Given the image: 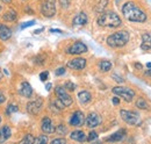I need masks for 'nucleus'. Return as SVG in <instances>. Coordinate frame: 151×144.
Instances as JSON below:
<instances>
[{
	"label": "nucleus",
	"mask_w": 151,
	"mask_h": 144,
	"mask_svg": "<svg viewBox=\"0 0 151 144\" xmlns=\"http://www.w3.org/2000/svg\"><path fill=\"white\" fill-rule=\"evenodd\" d=\"M43 29H44V28H40V29H36V30L34 32V34H35V35H37V34H40L41 32H43Z\"/></svg>",
	"instance_id": "43"
},
{
	"label": "nucleus",
	"mask_w": 151,
	"mask_h": 144,
	"mask_svg": "<svg viewBox=\"0 0 151 144\" xmlns=\"http://www.w3.org/2000/svg\"><path fill=\"white\" fill-rule=\"evenodd\" d=\"M136 107H138L139 109H148V108H149V104H148L143 98H139V99L136 101Z\"/></svg>",
	"instance_id": "24"
},
{
	"label": "nucleus",
	"mask_w": 151,
	"mask_h": 144,
	"mask_svg": "<svg viewBox=\"0 0 151 144\" xmlns=\"http://www.w3.org/2000/svg\"><path fill=\"white\" fill-rule=\"evenodd\" d=\"M70 138L77 141V142H85L86 141V135L83 130H75L70 134Z\"/></svg>",
	"instance_id": "20"
},
{
	"label": "nucleus",
	"mask_w": 151,
	"mask_h": 144,
	"mask_svg": "<svg viewBox=\"0 0 151 144\" xmlns=\"http://www.w3.org/2000/svg\"><path fill=\"white\" fill-rule=\"evenodd\" d=\"M2 78H4V76H2V73H1V71H0V81L2 80Z\"/></svg>",
	"instance_id": "46"
},
{
	"label": "nucleus",
	"mask_w": 151,
	"mask_h": 144,
	"mask_svg": "<svg viewBox=\"0 0 151 144\" xmlns=\"http://www.w3.org/2000/svg\"><path fill=\"white\" fill-rule=\"evenodd\" d=\"M5 101H6V95H5L2 92H0V105L4 104Z\"/></svg>",
	"instance_id": "37"
},
{
	"label": "nucleus",
	"mask_w": 151,
	"mask_h": 144,
	"mask_svg": "<svg viewBox=\"0 0 151 144\" xmlns=\"http://www.w3.org/2000/svg\"><path fill=\"white\" fill-rule=\"evenodd\" d=\"M84 123L86 125V127L93 129V128H96L98 126H100V123H101V117H100V115H99L98 113H90V114L86 116Z\"/></svg>",
	"instance_id": "9"
},
{
	"label": "nucleus",
	"mask_w": 151,
	"mask_h": 144,
	"mask_svg": "<svg viewBox=\"0 0 151 144\" xmlns=\"http://www.w3.org/2000/svg\"><path fill=\"white\" fill-rule=\"evenodd\" d=\"M12 29L8 27V26H6V24H4V23H0V40L1 41H7V40H9L11 37H12Z\"/></svg>",
	"instance_id": "18"
},
{
	"label": "nucleus",
	"mask_w": 151,
	"mask_h": 144,
	"mask_svg": "<svg viewBox=\"0 0 151 144\" xmlns=\"http://www.w3.org/2000/svg\"><path fill=\"white\" fill-rule=\"evenodd\" d=\"M85 122V115L80 110H76L75 113L71 115V119L69 121L70 126L72 127H81Z\"/></svg>",
	"instance_id": "11"
},
{
	"label": "nucleus",
	"mask_w": 151,
	"mask_h": 144,
	"mask_svg": "<svg viewBox=\"0 0 151 144\" xmlns=\"http://www.w3.org/2000/svg\"><path fill=\"white\" fill-rule=\"evenodd\" d=\"M112 66H113V64H112V62H109V60H101L100 63H99V69H100V71L102 72H108L112 70Z\"/></svg>",
	"instance_id": "23"
},
{
	"label": "nucleus",
	"mask_w": 151,
	"mask_h": 144,
	"mask_svg": "<svg viewBox=\"0 0 151 144\" xmlns=\"http://www.w3.org/2000/svg\"><path fill=\"white\" fill-rule=\"evenodd\" d=\"M35 24V20H32V21H27V22H24V23H22L21 24V29H26V28H28V27H32V26H34Z\"/></svg>",
	"instance_id": "31"
},
{
	"label": "nucleus",
	"mask_w": 151,
	"mask_h": 144,
	"mask_svg": "<svg viewBox=\"0 0 151 144\" xmlns=\"http://www.w3.org/2000/svg\"><path fill=\"white\" fill-rule=\"evenodd\" d=\"M113 104L114 105H119V104H120V99H119V98H116V96L113 98Z\"/></svg>",
	"instance_id": "39"
},
{
	"label": "nucleus",
	"mask_w": 151,
	"mask_h": 144,
	"mask_svg": "<svg viewBox=\"0 0 151 144\" xmlns=\"http://www.w3.org/2000/svg\"><path fill=\"white\" fill-rule=\"evenodd\" d=\"M96 23L99 26H101V27L119 28L122 24V20L115 12H105V13H101L98 17Z\"/></svg>",
	"instance_id": "2"
},
{
	"label": "nucleus",
	"mask_w": 151,
	"mask_h": 144,
	"mask_svg": "<svg viewBox=\"0 0 151 144\" xmlns=\"http://www.w3.org/2000/svg\"><path fill=\"white\" fill-rule=\"evenodd\" d=\"M48 77H49V72H48V71L42 72V73L40 74V79H41L42 81H45V80L48 79Z\"/></svg>",
	"instance_id": "33"
},
{
	"label": "nucleus",
	"mask_w": 151,
	"mask_h": 144,
	"mask_svg": "<svg viewBox=\"0 0 151 144\" xmlns=\"http://www.w3.org/2000/svg\"><path fill=\"white\" fill-rule=\"evenodd\" d=\"M85 66H86V59L83 57H77V58H73L68 62V68H70L72 70L79 71V70L85 69Z\"/></svg>",
	"instance_id": "12"
},
{
	"label": "nucleus",
	"mask_w": 151,
	"mask_h": 144,
	"mask_svg": "<svg viewBox=\"0 0 151 144\" xmlns=\"http://www.w3.org/2000/svg\"><path fill=\"white\" fill-rule=\"evenodd\" d=\"M34 136L32 135V134H27L21 141H20V143H22V144H32V143H34Z\"/></svg>",
	"instance_id": "25"
},
{
	"label": "nucleus",
	"mask_w": 151,
	"mask_h": 144,
	"mask_svg": "<svg viewBox=\"0 0 151 144\" xmlns=\"http://www.w3.org/2000/svg\"><path fill=\"white\" fill-rule=\"evenodd\" d=\"M122 14L128 21L132 22H145L147 14L132 1H128L122 6Z\"/></svg>",
	"instance_id": "1"
},
{
	"label": "nucleus",
	"mask_w": 151,
	"mask_h": 144,
	"mask_svg": "<svg viewBox=\"0 0 151 144\" xmlns=\"http://www.w3.org/2000/svg\"><path fill=\"white\" fill-rule=\"evenodd\" d=\"M60 4H62L63 7H68V5H69V0H60Z\"/></svg>",
	"instance_id": "38"
},
{
	"label": "nucleus",
	"mask_w": 151,
	"mask_h": 144,
	"mask_svg": "<svg viewBox=\"0 0 151 144\" xmlns=\"http://www.w3.org/2000/svg\"><path fill=\"white\" fill-rule=\"evenodd\" d=\"M147 66H148V68H151V63H148V64H147Z\"/></svg>",
	"instance_id": "47"
},
{
	"label": "nucleus",
	"mask_w": 151,
	"mask_h": 144,
	"mask_svg": "<svg viewBox=\"0 0 151 144\" xmlns=\"http://www.w3.org/2000/svg\"><path fill=\"white\" fill-rule=\"evenodd\" d=\"M55 131L58 135H66L68 134V128L64 125H58L57 128H55Z\"/></svg>",
	"instance_id": "27"
},
{
	"label": "nucleus",
	"mask_w": 151,
	"mask_h": 144,
	"mask_svg": "<svg viewBox=\"0 0 151 144\" xmlns=\"http://www.w3.org/2000/svg\"><path fill=\"white\" fill-rule=\"evenodd\" d=\"M129 38H130V35L128 32L120 30L108 36L106 42L111 48H122L129 42Z\"/></svg>",
	"instance_id": "3"
},
{
	"label": "nucleus",
	"mask_w": 151,
	"mask_h": 144,
	"mask_svg": "<svg viewBox=\"0 0 151 144\" xmlns=\"http://www.w3.org/2000/svg\"><path fill=\"white\" fill-rule=\"evenodd\" d=\"M115 95L122 98L124 101L127 102H132V99L135 98V91H132L129 87H124V86H116L112 90Z\"/></svg>",
	"instance_id": "5"
},
{
	"label": "nucleus",
	"mask_w": 151,
	"mask_h": 144,
	"mask_svg": "<svg viewBox=\"0 0 151 144\" xmlns=\"http://www.w3.org/2000/svg\"><path fill=\"white\" fill-rule=\"evenodd\" d=\"M55 93H56L57 98L64 104L65 107H69V106L72 105V102H73L72 96L66 92V90H65L64 87H62V86H57L56 89H55Z\"/></svg>",
	"instance_id": "7"
},
{
	"label": "nucleus",
	"mask_w": 151,
	"mask_h": 144,
	"mask_svg": "<svg viewBox=\"0 0 151 144\" xmlns=\"http://www.w3.org/2000/svg\"><path fill=\"white\" fill-rule=\"evenodd\" d=\"M50 33H59V34H62L63 32L59 30V29H50Z\"/></svg>",
	"instance_id": "42"
},
{
	"label": "nucleus",
	"mask_w": 151,
	"mask_h": 144,
	"mask_svg": "<svg viewBox=\"0 0 151 144\" xmlns=\"http://www.w3.org/2000/svg\"><path fill=\"white\" fill-rule=\"evenodd\" d=\"M12 136V129L11 127L5 125L0 128V143H5L6 141H8Z\"/></svg>",
	"instance_id": "17"
},
{
	"label": "nucleus",
	"mask_w": 151,
	"mask_h": 144,
	"mask_svg": "<svg viewBox=\"0 0 151 144\" xmlns=\"http://www.w3.org/2000/svg\"><path fill=\"white\" fill-rule=\"evenodd\" d=\"M126 135H127V130L126 129H120L116 132H114L113 135H111L109 137L105 138V141L106 142H120L126 137Z\"/></svg>",
	"instance_id": "14"
},
{
	"label": "nucleus",
	"mask_w": 151,
	"mask_h": 144,
	"mask_svg": "<svg viewBox=\"0 0 151 144\" xmlns=\"http://www.w3.org/2000/svg\"><path fill=\"white\" fill-rule=\"evenodd\" d=\"M134 65H135V68H136V69H138V70H142V64H139V63H135Z\"/></svg>",
	"instance_id": "41"
},
{
	"label": "nucleus",
	"mask_w": 151,
	"mask_h": 144,
	"mask_svg": "<svg viewBox=\"0 0 151 144\" xmlns=\"http://www.w3.org/2000/svg\"><path fill=\"white\" fill-rule=\"evenodd\" d=\"M98 138V134L95 132V131H91L90 134H88V136L86 137V141L87 142H92V141H95Z\"/></svg>",
	"instance_id": "29"
},
{
	"label": "nucleus",
	"mask_w": 151,
	"mask_h": 144,
	"mask_svg": "<svg viewBox=\"0 0 151 144\" xmlns=\"http://www.w3.org/2000/svg\"><path fill=\"white\" fill-rule=\"evenodd\" d=\"M1 9H2V8H1V6H0V12H1Z\"/></svg>",
	"instance_id": "49"
},
{
	"label": "nucleus",
	"mask_w": 151,
	"mask_h": 144,
	"mask_svg": "<svg viewBox=\"0 0 151 144\" xmlns=\"http://www.w3.org/2000/svg\"><path fill=\"white\" fill-rule=\"evenodd\" d=\"M87 22H88V18H87V15H86L84 12L78 13L75 18H73V20H72V24H73L75 27H81V26H85Z\"/></svg>",
	"instance_id": "15"
},
{
	"label": "nucleus",
	"mask_w": 151,
	"mask_h": 144,
	"mask_svg": "<svg viewBox=\"0 0 151 144\" xmlns=\"http://www.w3.org/2000/svg\"><path fill=\"white\" fill-rule=\"evenodd\" d=\"M51 143L52 144H65L66 143V140L65 138H55V140H52L51 141Z\"/></svg>",
	"instance_id": "32"
},
{
	"label": "nucleus",
	"mask_w": 151,
	"mask_h": 144,
	"mask_svg": "<svg viewBox=\"0 0 151 144\" xmlns=\"http://www.w3.org/2000/svg\"><path fill=\"white\" fill-rule=\"evenodd\" d=\"M55 106H56V107L58 108V109H64V108H65L64 104H63V102H62V101H60L59 99H57L56 101H55Z\"/></svg>",
	"instance_id": "34"
},
{
	"label": "nucleus",
	"mask_w": 151,
	"mask_h": 144,
	"mask_svg": "<svg viewBox=\"0 0 151 144\" xmlns=\"http://www.w3.org/2000/svg\"><path fill=\"white\" fill-rule=\"evenodd\" d=\"M65 73V68H58L56 70V76H62Z\"/></svg>",
	"instance_id": "36"
},
{
	"label": "nucleus",
	"mask_w": 151,
	"mask_h": 144,
	"mask_svg": "<svg viewBox=\"0 0 151 144\" xmlns=\"http://www.w3.org/2000/svg\"><path fill=\"white\" fill-rule=\"evenodd\" d=\"M120 116L121 119L130 125V126H139L141 125V116L135 110H126V109H121L120 110Z\"/></svg>",
	"instance_id": "4"
},
{
	"label": "nucleus",
	"mask_w": 151,
	"mask_h": 144,
	"mask_svg": "<svg viewBox=\"0 0 151 144\" xmlns=\"http://www.w3.org/2000/svg\"><path fill=\"white\" fill-rule=\"evenodd\" d=\"M142 50H150L151 49V34L145 33L142 35V44H141Z\"/></svg>",
	"instance_id": "21"
},
{
	"label": "nucleus",
	"mask_w": 151,
	"mask_h": 144,
	"mask_svg": "<svg viewBox=\"0 0 151 144\" xmlns=\"http://www.w3.org/2000/svg\"><path fill=\"white\" fill-rule=\"evenodd\" d=\"M145 74H147V76H150V77H151V68H150V70L145 71Z\"/></svg>",
	"instance_id": "44"
},
{
	"label": "nucleus",
	"mask_w": 151,
	"mask_h": 144,
	"mask_svg": "<svg viewBox=\"0 0 151 144\" xmlns=\"http://www.w3.org/2000/svg\"><path fill=\"white\" fill-rule=\"evenodd\" d=\"M27 112L30 115H37L43 108V100L42 99H36L33 101H29L27 104Z\"/></svg>",
	"instance_id": "8"
},
{
	"label": "nucleus",
	"mask_w": 151,
	"mask_h": 144,
	"mask_svg": "<svg viewBox=\"0 0 151 144\" xmlns=\"http://www.w3.org/2000/svg\"><path fill=\"white\" fill-rule=\"evenodd\" d=\"M20 94L27 99H30L33 95V87L30 86V84L28 81H23L20 86Z\"/></svg>",
	"instance_id": "16"
},
{
	"label": "nucleus",
	"mask_w": 151,
	"mask_h": 144,
	"mask_svg": "<svg viewBox=\"0 0 151 144\" xmlns=\"http://www.w3.org/2000/svg\"><path fill=\"white\" fill-rule=\"evenodd\" d=\"M18 18V13H17V11H14V9H9L7 13H5L4 15H2V19L5 20V21H15Z\"/></svg>",
	"instance_id": "22"
},
{
	"label": "nucleus",
	"mask_w": 151,
	"mask_h": 144,
	"mask_svg": "<svg viewBox=\"0 0 151 144\" xmlns=\"http://www.w3.org/2000/svg\"><path fill=\"white\" fill-rule=\"evenodd\" d=\"M41 13L45 18H52L56 14V0H45L41 6Z\"/></svg>",
	"instance_id": "6"
},
{
	"label": "nucleus",
	"mask_w": 151,
	"mask_h": 144,
	"mask_svg": "<svg viewBox=\"0 0 151 144\" xmlns=\"http://www.w3.org/2000/svg\"><path fill=\"white\" fill-rule=\"evenodd\" d=\"M51 87H52V84H51V83H48V84L45 85V90L47 91H50L51 90Z\"/></svg>",
	"instance_id": "40"
},
{
	"label": "nucleus",
	"mask_w": 151,
	"mask_h": 144,
	"mask_svg": "<svg viewBox=\"0 0 151 144\" xmlns=\"http://www.w3.org/2000/svg\"><path fill=\"white\" fill-rule=\"evenodd\" d=\"M48 137L45 136V135H40L38 137H36V138H34V143L36 144H45L48 143Z\"/></svg>",
	"instance_id": "28"
},
{
	"label": "nucleus",
	"mask_w": 151,
	"mask_h": 144,
	"mask_svg": "<svg viewBox=\"0 0 151 144\" xmlns=\"http://www.w3.org/2000/svg\"><path fill=\"white\" fill-rule=\"evenodd\" d=\"M0 125H1V116H0Z\"/></svg>",
	"instance_id": "48"
},
{
	"label": "nucleus",
	"mask_w": 151,
	"mask_h": 144,
	"mask_svg": "<svg viewBox=\"0 0 151 144\" xmlns=\"http://www.w3.org/2000/svg\"><path fill=\"white\" fill-rule=\"evenodd\" d=\"M2 2H5V4H9V2H12V0H1Z\"/></svg>",
	"instance_id": "45"
},
{
	"label": "nucleus",
	"mask_w": 151,
	"mask_h": 144,
	"mask_svg": "<svg viewBox=\"0 0 151 144\" xmlns=\"http://www.w3.org/2000/svg\"><path fill=\"white\" fill-rule=\"evenodd\" d=\"M87 50H88V48H87V45L85 43H83V42H76V43H73L68 49L66 53L70 55H81L87 53Z\"/></svg>",
	"instance_id": "10"
},
{
	"label": "nucleus",
	"mask_w": 151,
	"mask_h": 144,
	"mask_svg": "<svg viewBox=\"0 0 151 144\" xmlns=\"http://www.w3.org/2000/svg\"><path fill=\"white\" fill-rule=\"evenodd\" d=\"M64 89L68 91H75L76 90V85L71 81H66L65 85H64Z\"/></svg>",
	"instance_id": "30"
},
{
	"label": "nucleus",
	"mask_w": 151,
	"mask_h": 144,
	"mask_svg": "<svg viewBox=\"0 0 151 144\" xmlns=\"http://www.w3.org/2000/svg\"><path fill=\"white\" fill-rule=\"evenodd\" d=\"M18 110H19V108H18L17 105H14V104H9V105L7 106V108H6V114L9 116V115H12L13 113H17Z\"/></svg>",
	"instance_id": "26"
},
{
	"label": "nucleus",
	"mask_w": 151,
	"mask_h": 144,
	"mask_svg": "<svg viewBox=\"0 0 151 144\" xmlns=\"http://www.w3.org/2000/svg\"><path fill=\"white\" fill-rule=\"evenodd\" d=\"M112 77H113V79L115 81H117V83H120V84H123V83H124V80H123L120 76H117V74H115V73H114Z\"/></svg>",
	"instance_id": "35"
},
{
	"label": "nucleus",
	"mask_w": 151,
	"mask_h": 144,
	"mask_svg": "<svg viewBox=\"0 0 151 144\" xmlns=\"http://www.w3.org/2000/svg\"><path fill=\"white\" fill-rule=\"evenodd\" d=\"M78 100H79L80 104L86 105V104L91 102V100H92V94H91L90 92H87V91H81V92L78 93Z\"/></svg>",
	"instance_id": "19"
},
{
	"label": "nucleus",
	"mask_w": 151,
	"mask_h": 144,
	"mask_svg": "<svg viewBox=\"0 0 151 144\" xmlns=\"http://www.w3.org/2000/svg\"><path fill=\"white\" fill-rule=\"evenodd\" d=\"M41 129L44 134H54L55 132V126H54L52 120L48 116L43 117V120L41 122Z\"/></svg>",
	"instance_id": "13"
}]
</instances>
